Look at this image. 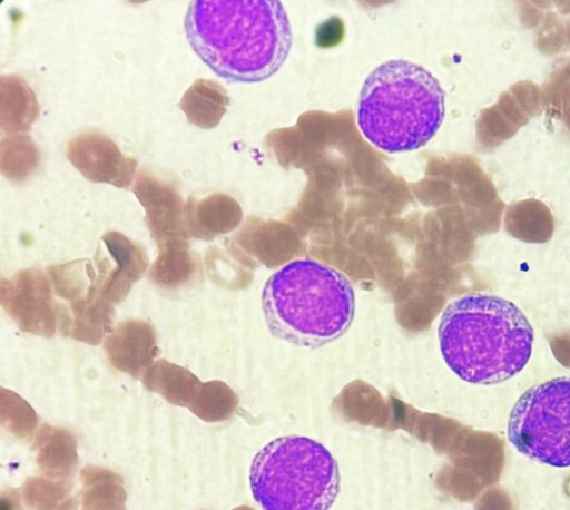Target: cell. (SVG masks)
Listing matches in <instances>:
<instances>
[{
    "instance_id": "1",
    "label": "cell",
    "mask_w": 570,
    "mask_h": 510,
    "mask_svg": "<svg viewBox=\"0 0 570 510\" xmlns=\"http://www.w3.org/2000/svg\"><path fill=\"white\" fill-rule=\"evenodd\" d=\"M187 39L219 77L263 81L282 67L292 48L289 18L277 0H197L185 18Z\"/></svg>"
},
{
    "instance_id": "2",
    "label": "cell",
    "mask_w": 570,
    "mask_h": 510,
    "mask_svg": "<svg viewBox=\"0 0 570 510\" xmlns=\"http://www.w3.org/2000/svg\"><path fill=\"white\" fill-rule=\"evenodd\" d=\"M442 356L461 380L491 385L518 374L532 353L534 332L511 301L469 293L446 305L438 328Z\"/></svg>"
},
{
    "instance_id": "3",
    "label": "cell",
    "mask_w": 570,
    "mask_h": 510,
    "mask_svg": "<svg viewBox=\"0 0 570 510\" xmlns=\"http://www.w3.org/2000/svg\"><path fill=\"white\" fill-rule=\"evenodd\" d=\"M271 333L304 347H320L341 337L355 312L351 281L314 259H295L273 273L262 291Z\"/></svg>"
},
{
    "instance_id": "4",
    "label": "cell",
    "mask_w": 570,
    "mask_h": 510,
    "mask_svg": "<svg viewBox=\"0 0 570 510\" xmlns=\"http://www.w3.org/2000/svg\"><path fill=\"white\" fill-rule=\"evenodd\" d=\"M444 99L439 80L425 68L389 60L364 81L357 125L371 144L389 154L415 150L441 127Z\"/></svg>"
},
{
    "instance_id": "5",
    "label": "cell",
    "mask_w": 570,
    "mask_h": 510,
    "mask_svg": "<svg viewBox=\"0 0 570 510\" xmlns=\"http://www.w3.org/2000/svg\"><path fill=\"white\" fill-rule=\"evenodd\" d=\"M249 483L263 510H328L340 491V472L323 444L286 435L256 453Z\"/></svg>"
},
{
    "instance_id": "6",
    "label": "cell",
    "mask_w": 570,
    "mask_h": 510,
    "mask_svg": "<svg viewBox=\"0 0 570 510\" xmlns=\"http://www.w3.org/2000/svg\"><path fill=\"white\" fill-rule=\"evenodd\" d=\"M507 433L523 455L556 468L570 467V375L523 392L511 410Z\"/></svg>"
},
{
    "instance_id": "7",
    "label": "cell",
    "mask_w": 570,
    "mask_h": 510,
    "mask_svg": "<svg viewBox=\"0 0 570 510\" xmlns=\"http://www.w3.org/2000/svg\"><path fill=\"white\" fill-rule=\"evenodd\" d=\"M57 327L66 337L91 345L111 332L114 307L101 293L94 265L87 258L50 266Z\"/></svg>"
},
{
    "instance_id": "8",
    "label": "cell",
    "mask_w": 570,
    "mask_h": 510,
    "mask_svg": "<svg viewBox=\"0 0 570 510\" xmlns=\"http://www.w3.org/2000/svg\"><path fill=\"white\" fill-rule=\"evenodd\" d=\"M52 292L40 269H22L1 281L0 303L22 332L51 337L57 327Z\"/></svg>"
},
{
    "instance_id": "9",
    "label": "cell",
    "mask_w": 570,
    "mask_h": 510,
    "mask_svg": "<svg viewBox=\"0 0 570 510\" xmlns=\"http://www.w3.org/2000/svg\"><path fill=\"white\" fill-rule=\"evenodd\" d=\"M542 110V91L537 84L529 80L513 84L494 105L481 111L476 122L479 149L494 150Z\"/></svg>"
},
{
    "instance_id": "10",
    "label": "cell",
    "mask_w": 570,
    "mask_h": 510,
    "mask_svg": "<svg viewBox=\"0 0 570 510\" xmlns=\"http://www.w3.org/2000/svg\"><path fill=\"white\" fill-rule=\"evenodd\" d=\"M94 259L99 288L112 304L126 298L148 266L142 246L116 231L101 236Z\"/></svg>"
},
{
    "instance_id": "11",
    "label": "cell",
    "mask_w": 570,
    "mask_h": 510,
    "mask_svg": "<svg viewBox=\"0 0 570 510\" xmlns=\"http://www.w3.org/2000/svg\"><path fill=\"white\" fill-rule=\"evenodd\" d=\"M67 158L88 180L128 188L137 168L136 159L125 156L106 135L90 130L75 136L67 146Z\"/></svg>"
},
{
    "instance_id": "12",
    "label": "cell",
    "mask_w": 570,
    "mask_h": 510,
    "mask_svg": "<svg viewBox=\"0 0 570 510\" xmlns=\"http://www.w3.org/2000/svg\"><path fill=\"white\" fill-rule=\"evenodd\" d=\"M132 192L145 209V223L157 244L185 238V203L174 185L141 170Z\"/></svg>"
},
{
    "instance_id": "13",
    "label": "cell",
    "mask_w": 570,
    "mask_h": 510,
    "mask_svg": "<svg viewBox=\"0 0 570 510\" xmlns=\"http://www.w3.org/2000/svg\"><path fill=\"white\" fill-rule=\"evenodd\" d=\"M105 351L115 369L137 379L158 352L154 327L140 320L122 321L106 336Z\"/></svg>"
},
{
    "instance_id": "14",
    "label": "cell",
    "mask_w": 570,
    "mask_h": 510,
    "mask_svg": "<svg viewBox=\"0 0 570 510\" xmlns=\"http://www.w3.org/2000/svg\"><path fill=\"white\" fill-rule=\"evenodd\" d=\"M237 207L226 195L215 193L185 203V224L188 237L209 241L228 232L237 220Z\"/></svg>"
},
{
    "instance_id": "15",
    "label": "cell",
    "mask_w": 570,
    "mask_h": 510,
    "mask_svg": "<svg viewBox=\"0 0 570 510\" xmlns=\"http://www.w3.org/2000/svg\"><path fill=\"white\" fill-rule=\"evenodd\" d=\"M521 17L529 28L540 23L537 32V47L544 55L570 50V1H556L557 11H547V1H527Z\"/></svg>"
},
{
    "instance_id": "16",
    "label": "cell",
    "mask_w": 570,
    "mask_h": 510,
    "mask_svg": "<svg viewBox=\"0 0 570 510\" xmlns=\"http://www.w3.org/2000/svg\"><path fill=\"white\" fill-rule=\"evenodd\" d=\"M39 117V105L33 90L20 77H0V126L1 131L18 134L29 130Z\"/></svg>"
},
{
    "instance_id": "17",
    "label": "cell",
    "mask_w": 570,
    "mask_h": 510,
    "mask_svg": "<svg viewBox=\"0 0 570 510\" xmlns=\"http://www.w3.org/2000/svg\"><path fill=\"white\" fill-rule=\"evenodd\" d=\"M228 104L229 98L220 84L200 78L185 91L179 107L190 124L209 129L219 124Z\"/></svg>"
},
{
    "instance_id": "18",
    "label": "cell",
    "mask_w": 570,
    "mask_h": 510,
    "mask_svg": "<svg viewBox=\"0 0 570 510\" xmlns=\"http://www.w3.org/2000/svg\"><path fill=\"white\" fill-rule=\"evenodd\" d=\"M158 245V255L149 269V279L166 290L177 288L195 275L197 261L185 238Z\"/></svg>"
},
{
    "instance_id": "19",
    "label": "cell",
    "mask_w": 570,
    "mask_h": 510,
    "mask_svg": "<svg viewBox=\"0 0 570 510\" xmlns=\"http://www.w3.org/2000/svg\"><path fill=\"white\" fill-rule=\"evenodd\" d=\"M142 382L149 391L183 406H189L202 384L189 370L163 359L149 365Z\"/></svg>"
},
{
    "instance_id": "20",
    "label": "cell",
    "mask_w": 570,
    "mask_h": 510,
    "mask_svg": "<svg viewBox=\"0 0 570 510\" xmlns=\"http://www.w3.org/2000/svg\"><path fill=\"white\" fill-rule=\"evenodd\" d=\"M40 153L33 139L23 134L2 138L0 146L1 174L11 182H22L35 173Z\"/></svg>"
},
{
    "instance_id": "21",
    "label": "cell",
    "mask_w": 570,
    "mask_h": 510,
    "mask_svg": "<svg viewBox=\"0 0 570 510\" xmlns=\"http://www.w3.org/2000/svg\"><path fill=\"white\" fill-rule=\"evenodd\" d=\"M541 91L547 117L561 120L570 130V58L554 62Z\"/></svg>"
},
{
    "instance_id": "22",
    "label": "cell",
    "mask_w": 570,
    "mask_h": 510,
    "mask_svg": "<svg viewBox=\"0 0 570 510\" xmlns=\"http://www.w3.org/2000/svg\"><path fill=\"white\" fill-rule=\"evenodd\" d=\"M228 404L227 388L218 381H209L200 384L189 409L205 421H216L225 415Z\"/></svg>"
}]
</instances>
